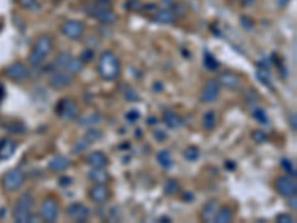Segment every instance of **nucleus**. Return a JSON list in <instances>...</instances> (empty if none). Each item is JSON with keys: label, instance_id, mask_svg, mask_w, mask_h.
Segmentation results:
<instances>
[{"label": "nucleus", "instance_id": "1", "mask_svg": "<svg viewBox=\"0 0 297 223\" xmlns=\"http://www.w3.org/2000/svg\"><path fill=\"white\" fill-rule=\"evenodd\" d=\"M98 73L106 81H115L120 75V61L112 51H104L100 55Z\"/></svg>", "mask_w": 297, "mask_h": 223}, {"label": "nucleus", "instance_id": "2", "mask_svg": "<svg viewBox=\"0 0 297 223\" xmlns=\"http://www.w3.org/2000/svg\"><path fill=\"white\" fill-rule=\"evenodd\" d=\"M52 49V38L49 35H42L38 38V41L35 43V48L33 51L30 52V57H28V61L31 66L38 67L42 64V61L46 58V55L51 52Z\"/></svg>", "mask_w": 297, "mask_h": 223}, {"label": "nucleus", "instance_id": "3", "mask_svg": "<svg viewBox=\"0 0 297 223\" xmlns=\"http://www.w3.org/2000/svg\"><path fill=\"white\" fill-rule=\"evenodd\" d=\"M33 205H35V198L31 197V194H28V192L22 194L15 205V211H14L15 222L27 223L33 220V213H31Z\"/></svg>", "mask_w": 297, "mask_h": 223}, {"label": "nucleus", "instance_id": "4", "mask_svg": "<svg viewBox=\"0 0 297 223\" xmlns=\"http://www.w3.org/2000/svg\"><path fill=\"white\" fill-rule=\"evenodd\" d=\"M39 214L45 222H55L59 216V205L57 200L52 197L45 198L40 204Z\"/></svg>", "mask_w": 297, "mask_h": 223}, {"label": "nucleus", "instance_id": "5", "mask_svg": "<svg viewBox=\"0 0 297 223\" xmlns=\"http://www.w3.org/2000/svg\"><path fill=\"white\" fill-rule=\"evenodd\" d=\"M25 182V174L18 170V168H14V170H9L6 174H5V177H3V187H5V190H8V192H15V190H18L21 186L24 184Z\"/></svg>", "mask_w": 297, "mask_h": 223}, {"label": "nucleus", "instance_id": "6", "mask_svg": "<svg viewBox=\"0 0 297 223\" xmlns=\"http://www.w3.org/2000/svg\"><path fill=\"white\" fill-rule=\"evenodd\" d=\"M86 14L94 17L95 20H98L103 24H113L115 21L118 20V15L113 11L107 9L106 6H100V5H97V6H94V5L86 6Z\"/></svg>", "mask_w": 297, "mask_h": 223}, {"label": "nucleus", "instance_id": "7", "mask_svg": "<svg viewBox=\"0 0 297 223\" xmlns=\"http://www.w3.org/2000/svg\"><path fill=\"white\" fill-rule=\"evenodd\" d=\"M61 33L72 39V41H79L80 38L85 35V24L82 21L69 20L61 25Z\"/></svg>", "mask_w": 297, "mask_h": 223}, {"label": "nucleus", "instance_id": "8", "mask_svg": "<svg viewBox=\"0 0 297 223\" xmlns=\"http://www.w3.org/2000/svg\"><path fill=\"white\" fill-rule=\"evenodd\" d=\"M78 104L73 99L70 97H65L62 100H59L58 106H57V115L59 118L65 119V121H70V119H75L78 118Z\"/></svg>", "mask_w": 297, "mask_h": 223}, {"label": "nucleus", "instance_id": "9", "mask_svg": "<svg viewBox=\"0 0 297 223\" xmlns=\"http://www.w3.org/2000/svg\"><path fill=\"white\" fill-rule=\"evenodd\" d=\"M28 69L22 64V62H14V64H9L6 69H5V76L12 79L15 82H22L25 79H28Z\"/></svg>", "mask_w": 297, "mask_h": 223}, {"label": "nucleus", "instance_id": "10", "mask_svg": "<svg viewBox=\"0 0 297 223\" xmlns=\"http://www.w3.org/2000/svg\"><path fill=\"white\" fill-rule=\"evenodd\" d=\"M275 189L279 195L282 197H294L297 192V186L294 180H291L290 177H278L275 180Z\"/></svg>", "mask_w": 297, "mask_h": 223}, {"label": "nucleus", "instance_id": "11", "mask_svg": "<svg viewBox=\"0 0 297 223\" xmlns=\"http://www.w3.org/2000/svg\"><path fill=\"white\" fill-rule=\"evenodd\" d=\"M218 94H220V85L216 79H210L204 85L202 94H201V100L202 103L208 104V103H214L217 100Z\"/></svg>", "mask_w": 297, "mask_h": 223}, {"label": "nucleus", "instance_id": "12", "mask_svg": "<svg viewBox=\"0 0 297 223\" xmlns=\"http://www.w3.org/2000/svg\"><path fill=\"white\" fill-rule=\"evenodd\" d=\"M67 216L76 222H85L89 217V208L82 203H73L67 207Z\"/></svg>", "mask_w": 297, "mask_h": 223}, {"label": "nucleus", "instance_id": "13", "mask_svg": "<svg viewBox=\"0 0 297 223\" xmlns=\"http://www.w3.org/2000/svg\"><path fill=\"white\" fill-rule=\"evenodd\" d=\"M89 198L97 204H103L109 201L110 198V190L106 186V183H97L89 189Z\"/></svg>", "mask_w": 297, "mask_h": 223}, {"label": "nucleus", "instance_id": "14", "mask_svg": "<svg viewBox=\"0 0 297 223\" xmlns=\"http://www.w3.org/2000/svg\"><path fill=\"white\" fill-rule=\"evenodd\" d=\"M216 81L218 82V85L226 86L229 89H237L238 86L241 85L239 76L235 75V73H232V72H221V73H218V78Z\"/></svg>", "mask_w": 297, "mask_h": 223}, {"label": "nucleus", "instance_id": "15", "mask_svg": "<svg viewBox=\"0 0 297 223\" xmlns=\"http://www.w3.org/2000/svg\"><path fill=\"white\" fill-rule=\"evenodd\" d=\"M73 82L70 73H65V72H57L51 76L49 79V86H52L54 89H62L65 86H69L70 83Z\"/></svg>", "mask_w": 297, "mask_h": 223}, {"label": "nucleus", "instance_id": "16", "mask_svg": "<svg viewBox=\"0 0 297 223\" xmlns=\"http://www.w3.org/2000/svg\"><path fill=\"white\" fill-rule=\"evenodd\" d=\"M220 205L216 200H211L208 203H205V205L202 207V211H201V217L204 222H214L216 219V214H217Z\"/></svg>", "mask_w": 297, "mask_h": 223}, {"label": "nucleus", "instance_id": "17", "mask_svg": "<svg viewBox=\"0 0 297 223\" xmlns=\"http://www.w3.org/2000/svg\"><path fill=\"white\" fill-rule=\"evenodd\" d=\"M86 161L92 168H104L109 164L107 156L103 152H92V153H89Z\"/></svg>", "mask_w": 297, "mask_h": 223}, {"label": "nucleus", "instance_id": "18", "mask_svg": "<svg viewBox=\"0 0 297 223\" xmlns=\"http://www.w3.org/2000/svg\"><path fill=\"white\" fill-rule=\"evenodd\" d=\"M69 167H70V161H69V158L61 156V155L54 156V158L49 161V170H52V171H55V173L65 171V170H69Z\"/></svg>", "mask_w": 297, "mask_h": 223}, {"label": "nucleus", "instance_id": "19", "mask_svg": "<svg viewBox=\"0 0 297 223\" xmlns=\"http://www.w3.org/2000/svg\"><path fill=\"white\" fill-rule=\"evenodd\" d=\"M153 20L156 22H160V24H173L176 21V14L171 12L170 9H159V11H156Z\"/></svg>", "mask_w": 297, "mask_h": 223}, {"label": "nucleus", "instance_id": "20", "mask_svg": "<svg viewBox=\"0 0 297 223\" xmlns=\"http://www.w3.org/2000/svg\"><path fill=\"white\" fill-rule=\"evenodd\" d=\"M88 177H89V180L95 183H107L110 180V176L107 174V171L104 168H92L88 173Z\"/></svg>", "mask_w": 297, "mask_h": 223}, {"label": "nucleus", "instance_id": "21", "mask_svg": "<svg viewBox=\"0 0 297 223\" xmlns=\"http://www.w3.org/2000/svg\"><path fill=\"white\" fill-rule=\"evenodd\" d=\"M15 152V143L12 140H2L0 142V160H8Z\"/></svg>", "mask_w": 297, "mask_h": 223}, {"label": "nucleus", "instance_id": "22", "mask_svg": "<svg viewBox=\"0 0 297 223\" xmlns=\"http://www.w3.org/2000/svg\"><path fill=\"white\" fill-rule=\"evenodd\" d=\"M232 219H234V210H232L230 207L224 205V207L218 208V211H217V214H216V219H214V222H217V223H229V222H232Z\"/></svg>", "mask_w": 297, "mask_h": 223}, {"label": "nucleus", "instance_id": "23", "mask_svg": "<svg viewBox=\"0 0 297 223\" xmlns=\"http://www.w3.org/2000/svg\"><path fill=\"white\" fill-rule=\"evenodd\" d=\"M163 122L167 123V126L168 128H178L183 121H181V118L178 116L177 113H174V112H171V110H167L165 113H163Z\"/></svg>", "mask_w": 297, "mask_h": 223}, {"label": "nucleus", "instance_id": "24", "mask_svg": "<svg viewBox=\"0 0 297 223\" xmlns=\"http://www.w3.org/2000/svg\"><path fill=\"white\" fill-rule=\"evenodd\" d=\"M216 122H217L216 113H214L213 110H210V112H207V113L204 115V119H202V126H204V130H207V131H211V130H214V128H216Z\"/></svg>", "mask_w": 297, "mask_h": 223}, {"label": "nucleus", "instance_id": "25", "mask_svg": "<svg viewBox=\"0 0 297 223\" xmlns=\"http://www.w3.org/2000/svg\"><path fill=\"white\" fill-rule=\"evenodd\" d=\"M65 69L69 73H80L82 69H83V61L78 60V58H70L69 62L65 64Z\"/></svg>", "mask_w": 297, "mask_h": 223}, {"label": "nucleus", "instance_id": "26", "mask_svg": "<svg viewBox=\"0 0 297 223\" xmlns=\"http://www.w3.org/2000/svg\"><path fill=\"white\" fill-rule=\"evenodd\" d=\"M158 161L163 168H171L173 164H174V161H173V158H171V155H170L168 150H160V152H159Z\"/></svg>", "mask_w": 297, "mask_h": 223}, {"label": "nucleus", "instance_id": "27", "mask_svg": "<svg viewBox=\"0 0 297 223\" xmlns=\"http://www.w3.org/2000/svg\"><path fill=\"white\" fill-rule=\"evenodd\" d=\"M163 190H165V194H167V195H176V194H178V190H180V184H178L177 180L170 179V180H167V182H165Z\"/></svg>", "mask_w": 297, "mask_h": 223}, {"label": "nucleus", "instance_id": "28", "mask_svg": "<svg viewBox=\"0 0 297 223\" xmlns=\"http://www.w3.org/2000/svg\"><path fill=\"white\" fill-rule=\"evenodd\" d=\"M184 160H187V161H190V163H193V161H196L199 158V149L198 147H195V146H189L187 149H184Z\"/></svg>", "mask_w": 297, "mask_h": 223}, {"label": "nucleus", "instance_id": "29", "mask_svg": "<svg viewBox=\"0 0 297 223\" xmlns=\"http://www.w3.org/2000/svg\"><path fill=\"white\" fill-rule=\"evenodd\" d=\"M101 137H103V134L100 133L98 130H95V128H89V131L85 134V137H83V139L89 143V144H92V143L98 142Z\"/></svg>", "mask_w": 297, "mask_h": 223}, {"label": "nucleus", "instance_id": "30", "mask_svg": "<svg viewBox=\"0 0 297 223\" xmlns=\"http://www.w3.org/2000/svg\"><path fill=\"white\" fill-rule=\"evenodd\" d=\"M205 66H207L208 70L214 72V70H217L220 64H218V61L214 58V55L211 52H205Z\"/></svg>", "mask_w": 297, "mask_h": 223}, {"label": "nucleus", "instance_id": "31", "mask_svg": "<svg viewBox=\"0 0 297 223\" xmlns=\"http://www.w3.org/2000/svg\"><path fill=\"white\" fill-rule=\"evenodd\" d=\"M100 121V116L98 115H86L85 118H80L79 123L80 125H83V126H92L94 123H97Z\"/></svg>", "mask_w": 297, "mask_h": 223}, {"label": "nucleus", "instance_id": "32", "mask_svg": "<svg viewBox=\"0 0 297 223\" xmlns=\"http://www.w3.org/2000/svg\"><path fill=\"white\" fill-rule=\"evenodd\" d=\"M253 116H254V119L260 122V123H268V115H266V112H265L263 109H256V110L253 112Z\"/></svg>", "mask_w": 297, "mask_h": 223}, {"label": "nucleus", "instance_id": "33", "mask_svg": "<svg viewBox=\"0 0 297 223\" xmlns=\"http://www.w3.org/2000/svg\"><path fill=\"white\" fill-rule=\"evenodd\" d=\"M88 146H91V144L86 142L85 139H80L79 143H76L75 147H73V153H80V152H83Z\"/></svg>", "mask_w": 297, "mask_h": 223}, {"label": "nucleus", "instance_id": "34", "mask_svg": "<svg viewBox=\"0 0 297 223\" xmlns=\"http://www.w3.org/2000/svg\"><path fill=\"white\" fill-rule=\"evenodd\" d=\"M281 165H282V168H285L293 177H296V170H294V165L291 164V161H288V160H282L281 161Z\"/></svg>", "mask_w": 297, "mask_h": 223}, {"label": "nucleus", "instance_id": "35", "mask_svg": "<svg viewBox=\"0 0 297 223\" xmlns=\"http://www.w3.org/2000/svg\"><path fill=\"white\" fill-rule=\"evenodd\" d=\"M253 139H254V142L256 143H265L266 140H268V136H266L263 131L257 130V131H254V133H253Z\"/></svg>", "mask_w": 297, "mask_h": 223}, {"label": "nucleus", "instance_id": "36", "mask_svg": "<svg viewBox=\"0 0 297 223\" xmlns=\"http://www.w3.org/2000/svg\"><path fill=\"white\" fill-rule=\"evenodd\" d=\"M277 222L281 223H293L294 222V217L291 216V214H278L277 216Z\"/></svg>", "mask_w": 297, "mask_h": 223}, {"label": "nucleus", "instance_id": "37", "mask_svg": "<svg viewBox=\"0 0 297 223\" xmlns=\"http://www.w3.org/2000/svg\"><path fill=\"white\" fill-rule=\"evenodd\" d=\"M80 60L85 61V62H88V61H92L94 60V52H92L91 49H86V51H83V52H82V57H80Z\"/></svg>", "mask_w": 297, "mask_h": 223}, {"label": "nucleus", "instance_id": "38", "mask_svg": "<svg viewBox=\"0 0 297 223\" xmlns=\"http://www.w3.org/2000/svg\"><path fill=\"white\" fill-rule=\"evenodd\" d=\"M70 58H72V57H70L67 52H65V54H61V55L58 57V60H57V64H58V66H61V67H65V64L69 62V60H70Z\"/></svg>", "mask_w": 297, "mask_h": 223}, {"label": "nucleus", "instance_id": "39", "mask_svg": "<svg viewBox=\"0 0 297 223\" xmlns=\"http://www.w3.org/2000/svg\"><path fill=\"white\" fill-rule=\"evenodd\" d=\"M139 118H140V113L137 112V110H131V112L126 115V119H128V121H131V122L137 121Z\"/></svg>", "mask_w": 297, "mask_h": 223}, {"label": "nucleus", "instance_id": "40", "mask_svg": "<svg viewBox=\"0 0 297 223\" xmlns=\"http://www.w3.org/2000/svg\"><path fill=\"white\" fill-rule=\"evenodd\" d=\"M20 5L22 8L28 9V8H33L36 5V0H20Z\"/></svg>", "mask_w": 297, "mask_h": 223}, {"label": "nucleus", "instance_id": "41", "mask_svg": "<svg viewBox=\"0 0 297 223\" xmlns=\"http://www.w3.org/2000/svg\"><path fill=\"white\" fill-rule=\"evenodd\" d=\"M241 24H242L244 27H247L248 30L253 28V21L250 20V18H247V17H242V18H241Z\"/></svg>", "mask_w": 297, "mask_h": 223}, {"label": "nucleus", "instance_id": "42", "mask_svg": "<svg viewBox=\"0 0 297 223\" xmlns=\"http://www.w3.org/2000/svg\"><path fill=\"white\" fill-rule=\"evenodd\" d=\"M290 123H291V128L296 131L297 128V122H296V113H291V116H290Z\"/></svg>", "mask_w": 297, "mask_h": 223}, {"label": "nucleus", "instance_id": "43", "mask_svg": "<svg viewBox=\"0 0 297 223\" xmlns=\"http://www.w3.org/2000/svg\"><path fill=\"white\" fill-rule=\"evenodd\" d=\"M155 136H156V140H159V142H163V140L167 139L165 133H162V131H156V133H155Z\"/></svg>", "mask_w": 297, "mask_h": 223}, {"label": "nucleus", "instance_id": "44", "mask_svg": "<svg viewBox=\"0 0 297 223\" xmlns=\"http://www.w3.org/2000/svg\"><path fill=\"white\" fill-rule=\"evenodd\" d=\"M97 3L100 6H109L112 3V0H97Z\"/></svg>", "mask_w": 297, "mask_h": 223}, {"label": "nucleus", "instance_id": "45", "mask_svg": "<svg viewBox=\"0 0 297 223\" xmlns=\"http://www.w3.org/2000/svg\"><path fill=\"white\" fill-rule=\"evenodd\" d=\"M290 198H291V201H290V205H291V208H293V210H296V208H297L296 195H294V197H290Z\"/></svg>", "mask_w": 297, "mask_h": 223}, {"label": "nucleus", "instance_id": "46", "mask_svg": "<svg viewBox=\"0 0 297 223\" xmlns=\"http://www.w3.org/2000/svg\"><path fill=\"white\" fill-rule=\"evenodd\" d=\"M226 167H227V168H232V170H234V168H235V164H234V161H227V164H226Z\"/></svg>", "mask_w": 297, "mask_h": 223}, {"label": "nucleus", "instance_id": "47", "mask_svg": "<svg viewBox=\"0 0 297 223\" xmlns=\"http://www.w3.org/2000/svg\"><path fill=\"white\" fill-rule=\"evenodd\" d=\"M155 9V5H147L146 6V11H153Z\"/></svg>", "mask_w": 297, "mask_h": 223}, {"label": "nucleus", "instance_id": "48", "mask_svg": "<svg viewBox=\"0 0 297 223\" xmlns=\"http://www.w3.org/2000/svg\"><path fill=\"white\" fill-rule=\"evenodd\" d=\"M70 182H72L70 179H64V177H62V179L59 180V183H61V184H64V183H70Z\"/></svg>", "mask_w": 297, "mask_h": 223}, {"label": "nucleus", "instance_id": "49", "mask_svg": "<svg viewBox=\"0 0 297 223\" xmlns=\"http://www.w3.org/2000/svg\"><path fill=\"white\" fill-rule=\"evenodd\" d=\"M159 220H160V222H165V223L171 222V220H170V219H168V217H165V216H163V217H160V219H159Z\"/></svg>", "mask_w": 297, "mask_h": 223}, {"label": "nucleus", "instance_id": "50", "mask_svg": "<svg viewBox=\"0 0 297 223\" xmlns=\"http://www.w3.org/2000/svg\"><path fill=\"white\" fill-rule=\"evenodd\" d=\"M183 200H186V201H192V195H190V194H187V195H186V198L183 197Z\"/></svg>", "mask_w": 297, "mask_h": 223}]
</instances>
